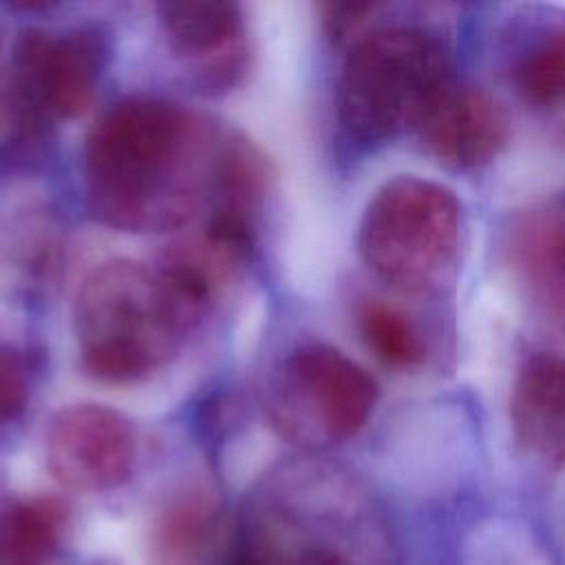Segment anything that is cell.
<instances>
[{"label":"cell","mask_w":565,"mask_h":565,"mask_svg":"<svg viewBox=\"0 0 565 565\" xmlns=\"http://www.w3.org/2000/svg\"><path fill=\"white\" fill-rule=\"evenodd\" d=\"M225 135L163 97H126L90 128L84 183L93 216L121 232H168L210 203Z\"/></svg>","instance_id":"obj_1"},{"label":"cell","mask_w":565,"mask_h":565,"mask_svg":"<svg viewBox=\"0 0 565 565\" xmlns=\"http://www.w3.org/2000/svg\"><path fill=\"white\" fill-rule=\"evenodd\" d=\"M230 550L236 565H395L366 492L311 455L274 466L254 486Z\"/></svg>","instance_id":"obj_2"},{"label":"cell","mask_w":565,"mask_h":565,"mask_svg":"<svg viewBox=\"0 0 565 565\" xmlns=\"http://www.w3.org/2000/svg\"><path fill=\"white\" fill-rule=\"evenodd\" d=\"M205 302L161 265L115 258L82 280L73 331L84 373L104 384H128L170 364Z\"/></svg>","instance_id":"obj_3"},{"label":"cell","mask_w":565,"mask_h":565,"mask_svg":"<svg viewBox=\"0 0 565 565\" xmlns=\"http://www.w3.org/2000/svg\"><path fill=\"white\" fill-rule=\"evenodd\" d=\"M452 79L450 49L437 31L419 24L369 29L342 62L338 121L366 146L415 132L430 102Z\"/></svg>","instance_id":"obj_4"},{"label":"cell","mask_w":565,"mask_h":565,"mask_svg":"<svg viewBox=\"0 0 565 565\" xmlns=\"http://www.w3.org/2000/svg\"><path fill=\"white\" fill-rule=\"evenodd\" d=\"M461 234V203L448 185L397 174L366 203L358 249L377 280L395 291L424 296L452 278Z\"/></svg>","instance_id":"obj_5"},{"label":"cell","mask_w":565,"mask_h":565,"mask_svg":"<svg viewBox=\"0 0 565 565\" xmlns=\"http://www.w3.org/2000/svg\"><path fill=\"white\" fill-rule=\"evenodd\" d=\"M377 397L375 377L355 360L327 344H307L274 369L265 413L285 441L320 452L351 439L369 422Z\"/></svg>","instance_id":"obj_6"},{"label":"cell","mask_w":565,"mask_h":565,"mask_svg":"<svg viewBox=\"0 0 565 565\" xmlns=\"http://www.w3.org/2000/svg\"><path fill=\"white\" fill-rule=\"evenodd\" d=\"M108 60L99 29L77 26L62 33L24 29L11 53V84L29 119H71L88 110Z\"/></svg>","instance_id":"obj_7"},{"label":"cell","mask_w":565,"mask_h":565,"mask_svg":"<svg viewBox=\"0 0 565 565\" xmlns=\"http://www.w3.org/2000/svg\"><path fill=\"white\" fill-rule=\"evenodd\" d=\"M137 441L119 411L82 402L60 408L44 430L51 477L75 492H106L132 475Z\"/></svg>","instance_id":"obj_8"},{"label":"cell","mask_w":565,"mask_h":565,"mask_svg":"<svg viewBox=\"0 0 565 565\" xmlns=\"http://www.w3.org/2000/svg\"><path fill=\"white\" fill-rule=\"evenodd\" d=\"M163 38L185 60L192 84L221 95L241 82L247 68L243 11L225 0H179L157 4Z\"/></svg>","instance_id":"obj_9"},{"label":"cell","mask_w":565,"mask_h":565,"mask_svg":"<svg viewBox=\"0 0 565 565\" xmlns=\"http://www.w3.org/2000/svg\"><path fill=\"white\" fill-rule=\"evenodd\" d=\"M415 135L422 148L455 170L490 163L510 139L503 106L483 88L452 79L430 102Z\"/></svg>","instance_id":"obj_10"},{"label":"cell","mask_w":565,"mask_h":565,"mask_svg":"<svg viewBox=\"0 0 565 565\" xmlns=\"http://www.w3.org/2000/svg\"><path fill=\"white\" fill-rule=\"evenodd\" d=\"M505 252L536 305L565 327V190L514 214Z\"/></svg>","instance_id":"obj_11"},{"label":"cell","mask_w":565,"mask_h":565,"mask_svg":"<svg viewBox=\"0 0 565 565\" xmlns=\"http://www.w3.org/2000/svg\"><path fill=\"white\" fill-rule=\"evenodd\" d=\"M514 441L532 459L565 468V358L534 353L516 371L510 393Z\"/></svg>","instance_id":"obj_12"},{"label":"cell","mask_w":565,"mask_h":565,"mask_svg":"<svg viewBox=\"0 0 565 565\" xmlns=\"http://www.w3.org/2000/svg\"><path fill=\"white\" fill-rule=\"evenodd\" d=\"M503 57L508 82L527 106H565V11L523 15L508 33Z\"/></svg>","instance_id":"obj_13"},{"label":"cell","mask_w":565,"mask_h":565,"mask_svg":"<svg viewBox=\"0 0 565 565\" xmlns=\"http://www.w3.org/2000/svg\"><path fill=\"white\" fill-rule=\"evenodd\" d=\"M66 505L49 494L9 499L0 508V565H46L62 545Z\"/></svg>","instance_id":"obj_14"},{"label":"cell","mask_w":565,"mask_h":565,"mask_svg":"<svg viewBox=\"0 0 565 565\" xmlns=\"http://www.w3.org/2000/svg\"><path fill=\"white\" fill-rule=\"evenodd\" d=\"M218 527V501L207 490H185L157 519L152 554L159 565H201L216 541Z\"/></svg>","instance_id":"obj_15"},{"label":"cell","mask_w":565,"mask_h":565,"mask_svg":"<svg viewBox=\"0 0 565 565\" xmlns=\"http://www.w3.org/2000/svg\"><path fill=\"white\" fill-rule=\"evenodd\" d=\"M355 320L364 344L386 366L408 371L426 360L424 335L399 307L380 298H364Z\"/></svg>","instance_id":"obj_16"},{"label":"cell","mask_w":565,"mask_h":565,"mask_svg":"<svg viewBox=\"0 0 565 565\" xmlns=\"http://www.w3.org/2000/svg\"><path fill=\"white\" fill-rule=\"evenodd\" d=\"M31 369L26 355L0 342V424L15 419L29 404Z\"/></svg>","instance_id":"obj_17"},{"label":"cell","mask_w":565,"mask_h":565,"mask_svg":"<svg viewBox=\"0 0 565 565\" xmlns=\"http://www.w3.org/2000/svg\"><path fill=\"white\" fill-rule=\"evenodd\" d=\"M377 9L375 2H331L322 4L324 31L333 42H355L364 35L366 22Z\"/></svg>","instance_id":"obj_18"},{"label":"cell","mask_w":565,"mask_h":565,"mask_svg":"<svg viewBox=\"0 0 565 565\" xmlns=\"http://www.w3.org/2000/svg\"><path fill=\"white\" fill-rule=\"evenodd\" d=\"M0 57H2V29H0Z\"/></svg>","instance_id":"obj_19"}]
</instances>
